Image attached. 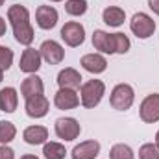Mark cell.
Instances as JSON below:
<instances>
[{"label":"cell","instance_id":"cell-22","mask_svg":"<svg viewBox=\"0 0 159 159\" xmlns=\"http://www.w3.org/2000/svg\"><path fill=\"white\" fill-rule=\"evenodd\" d=\"M17 135V128L13 122L9 120H0V144H7L15 139Z\"/></svg>","mask_w":159,"mask_h":159},{"label":"cell","instance_id":"cell-17","mask_svg":"<svg viewBox=\"0 0 159 159\" xmlns=\"http://www.w3.org/2000/svg\"><path fill=\"white\" fill-rule=\"evenodd\" d=\"M43 91H44V83H43V80L37 74H30L28 78L22 80V83H20V94L26 100L32 98V96L43 94Z\"/></svg>","mask_w":159,"mask_h":159},{"label":"cell","instance_id":"cell-3","mask_svg":"<svg viewBox=\"0 0 159 159\" xmlns=\"http://www.w3.org/2000/svg\"><path fill=\"white\" fill-rule=\"evenodd\" d=\"M106 94V85L102 80H89L80 87V102L83 107L93 109L96 107Z\"/></svg>","mask_w":159,"mask_h":159},{"label":"cell","instance_id":"cell-25","mask_svg":"<svg viewBox=\"0 0 159 159\" xmlns=\"http://www.w3.org/2000/svg\"><path fill=\"white\" fill-rule=\"evenodd\" d=\"M139 159H159V148L156 143H146L139 148Z\"/></svg>","mask_w":159,"mask_h":159},{"label":"cell","instance_id":"cell-14","mask_svg":"<svg viewBox=\"0 0 159 159\" xmlns=\"http://www.w3.org/2000/svg\"><path fill=\"white\" fill-rule=\"evenodd\" d=\"M81 67L91 74H102L107 69V59L102 54H85L81 57Z\"/></svg>","mask_w":159,"mask_h":159},{"label":"cell","instance_id":"cell-26","mask_svg":"<svg viewBox=\"0 0 159 159\" xmlns=\"http://www.w3.org/2000/svg\"><path fill=\"white\" fill-rule=\"evenodd\" d=\"M13 65V50L0 44V70H7Z\"/></svg>","mask_w":159,"mask_h":159},{"label":"cell","instance_id":"cell-8","mask_svg":"<svg viewBox=\"0 0 159 159\" xmlns=\"http://www.w3.org/2000/svg\"><path fill=\"white\" fill-rule=\"evenodd\" d=\"M139 115L141 120L146 122V124H154L159 120V94H148L143 102H141V107H139Z\"/></svg>","mask_w":159,"mask_h":159},{"label":"cell","instance_id":"cell-30","mask_svg":"<svg viewBox=\"0 0 159 159\" xmlns=\"http://www.w3.org/2000/svg\"><path fill=\"white\" fill-rule=\"evenodd\" d=\"M20 159H39L37 156H32V154H26V156H22Z\"/></svg>","mask_w":159,"mask_h":159},{"label":"cell","instance_id":"cell-7","mask_svg":"<svg viewBox=\"0 0 159 159\" xmlns=\"http://www.w3.org/2000/svg\"><path fill=\"white\" fill-rule=\"evenodd\" d=\"M56 135L63 141H74L78 139L80 131H81V126L76 119L72 117H65V119H57L56 120Z\"/></svg>","mask_w":159,"mask_h":159},{"label":"cell","instance_id":"cell-33","mask_svg":"<svg viewBox=\"0 0 159 159\" xmlns=\"http://www.w3.org/2000/svg\"><path fill=\"white\" fill-rule=\"evenodd\" d=\"M50 2H63V0H50Z\"/></svg>","mask_w":159,"mask_h":159},{"label":"cell","instance_id":"cell-18","mask_svg":"<svg viewBox=\"0 0 159 159\" xmlns=\"http://www.w3.org/2000/svg\"><path fill=\"white\" fill-rule=\"evenodd\" d=\"M22 139L26 144H32V146L44 144L48 139V129L44 126H28L22 133Z\"/></svg>","mask_w":159,"mask_h":159},{"label":"cell","instance_id":"cell-28","mask_svg":"<svg viewBox=\"0 0 159 159\" xmlns=\"http://www.w3.org/2000/svg\"><path fill=\"white\" fill-rule=\"evenodd\" d=\"M148 7H150L156 15H159V0H148Z\"/></svg>","mask_w":159,"mask_h":159},{"label":"cell","instance_id":"cell-23","mask_svg":"<svg viewBox=\"0 0 159 159\" xmlns=\"http://www.w3.org/2000/svg\"><path fill=\"white\" fill-rule=\"evenodd\" d=\"M87 0H67L65 2V11L72 17H81L87 13Z\"/></svg>","mask_w":159,"mask_h":159},{"label":"cell","instance_id":"cell-16","mask_svg":"<svg viewBox=\"0 0 159 159\" xmlns=\"http://www.w3.org/2000/svg\"><path fill=\"white\" fill-rule=\"evenodd\" d=\"M57 85H59V89H74L76 91L81 85V74L76 69L67 67V69L59 70V74H57Z\"/></svg>","mask_w":159,"mask_h":159},{"label":"cell","instance_id":"cell-21","mask_svg":"<svg viewBox=\"0 0 159 159\" xmlns=\"http://www.w3.org/2000/svg\"><path fill=\"white\" fill-rule=\"evenodd\" d=\"M43 154H44L46 159H65L67 150H65V146L59 144V143H44Z\"/></svg>","mask_w":159,"mask_h":159},{"label":"cell","instance_id":"cell-9","mask_svg":"<svg viewBox=\"0 0 159 159\" xmlns=\"http://www.w3.org/2000/svg\"><path fill=\"white\" fill-rule=\"evenodd\" d=\"M39 54L48 65H59V63L63 61V57H65L63 46H61L57 41H52V39L44 41V43L41 44Z\"/></svg>","mask_w":159,"mask_h":159},{"label":"cell","instance_id":"cell-5","mask_svg":"<svg viewBox=\"0 0 159 159\" xmlns=\"http://www.w3.org/2000/svg\"><path fill=\"white\" fill-rule=\"evenodd\" d=\"M129 30H131L133 35H137L139 39H148V37H152L154 32H156V20H154L150 15L139 11V13H135V15L131 17V20H129Z\"/></svg>","mask_w":159,"mask_h":159},{"label":"cell","instance_id":"cell-34","mask_svg":"<svg viewBox=\"0 0 159 159\" xmlns=\"http://www.w3.org/2000/svg\"><path fill=\"white\" fill-rule=\"evenodd\" d=\"M0 6H4V0H0Z\"/></svg>","mask_w":159,"mask_h":159},{"label":"cell","instance_id":"cell-32","mask_svg":"<svg viewBox=\"0 0 159 159\" xmlns=\"http://www.w3.org/2000/svg\"><path fill=\"white\" fill-rule=\"evenodd\" d=\"M2 80H4V72L0 70V83H2Z\"/></svg>","mask_w":159,"mask_h":159},{"label":"cell","instance_id":"cell-20","mask_svg":"<svg viewBox=\"0 0 159 159\" xmlns=\"http://www.w3.org/2000/svg\"><path fill=\"white\" fill-rule=\"evenodd\" d=\"M102 20H104L107 26L119 28V26L124 24V20H126V13H124V9H122V7L109 6V7H106V9H104V13H102Z\"/></svg>","mask_w":159,"mask_h":159},{"label":"cell","instance_id":"cell-24","mask_svg":"<svg viewBox=\"0 0 159 159\" xmlns=\"http://www.w3.org/2000/svg\"><path fill=\"white\" fill-rule=\"evenodd\" d=\"M109 159H135V154H133V150H131L128 144L119 143V144H115V146L111 148Z\"/></svg>","mask_w":159,"mask_h":159},{"label":"cell","instance_id":"cell-6","mask_svg":"<svg viewBox=\"0 0 159 159\" xmlns=\"http://www.w3.org/2000/svg\"><path fill=\"white\" fill-rule=\"evenodd\" d=\"M61 39L65 41L67 46L76 48L80 44H83V41H85V28L76 20L65 22V26L61 28Z\"/></svg>","mask_w":159,"mask_h":159},{"label":"cell","instance_id":"cell-11","mask_svg":"<svg viewBox=\"0 0 159 159\" xmlns=\"http://www.w3.org/2000/svg\"><path fill=\"white\" fill-rule=\"evenodd\" d=\"M59 20V15L56 11V7L52 6H39L35 11V22L41 30H52Z\"/></svg>","mask_w":159,"mask_h":159},{"label":"cell","instance_id":"cell-12","mask_svg":"<svg viewBox=\"0 0 159 159\" xmlns=\"http://www.w3.org/2000/svg\"><path fill=\"white\" fill-rule=\"evenodd\" d=\"M41 59H43V57H41L39 50L28 46V48L22 52V56H20L19 67H20V70L26 72V74H35V72L41 69Z\"/></svg>","mask_w":159,"mask_h":159},{"label":"cell","instance_id":"cell-19","mask_svg":"<svg viewBox=\"0 0 159 159\" xmlns=\"http://www.w3.org/2000/svg\"><path fill=\"white\" fill-rule=\"evenodd\" d=\"M19 104V94L15 87H4L0 91V109L4 113H13Z\"/></svg>","mask_w":159,"mask_h":159},{"label":"cell","instance_id":"cell-27","mask_svg":"<svg viewBox=\"0 0 159 159\" xmlns=\"http://www.w3.org/2000/svg\"><path fill=\"white\" fill-rule=\"evenodd\" d=\"M0 159H15V152L7 144H2L0 146Z\"/></svg>","mask_w":159,"mask_h":159},{"label":"cell","instance_id":"cell-29","mask_svg":"<svg viewBox=\"0 0 159 159\" xmlns=\"http://www.w3.org/2000/svg\"><path fill=\"white\" fill-rule=\"evenodd\" d=\"M4 34H6V20L0 17V37H2Z\"/></svg>","mask_w":159,"mask_h":159},{"label":"cell","instance_id":"cell-15","mask_svg":"<svg viewBox=\"0 0 159 159\" xmlns=\"http://www.w3.org/2000/svg\"><path fill=\"white\" fill-rule=\"evenodd\" d=\"M100 154V144L98 141H83L72 148V159H94Z\"/></svg>","mask_w":159,"mask_h":159},{"label":"cell","instance_id":"cell-31","mask_svg":"<svg viewBox=\"0 0 159 159\" xmlns=\"http://www.w3.org/2000/svg\"><path fill=\"white\" fill-rule=\"evenodd\" d=\"M156 144H157V148H159V131L156 133Z\"/></svg>","mask_w":159,"mask_h":159},{"label":"cell","instance_id":"cell-1","mask_svg":"<svg viewBox=\"0 0 159 159\" xmlns=\"http://www.w3.org/2000/svg\"><path fill=\"white\" fill-rule=\"evenodd\" d=\"M7 20L13 28V35L15 41L24 44V46H30L32 41H34V28L30 24V11L20 6V4H15L7 9Z\"/></svg>","mask_w":159,"mask_h":159},{"label":"cell","instance_id":"cell-13","mask_svg":"<svg viewBox=\"0 0 159 159\" xmlns=\"http://www.w3.org/2000/svg\"><path fill=\"white\" fill-rule=\"evenodd\" d=\"M54 104L57 109H74L80 106V96L74 89H59L54 96Z\"/></svg>","mask_w":159,"mask_h":159},{"label":"cell","instance_id":"cell-4","mask_svg":"<svg viewBox=\"0 0 159 159\" xmlns=\"http://www.w3.org/2000/svg\"><path fill=\"white\" fill-rule=\"evenodd\" d=\"M133 100H135V93H133V87L129 83L115 85V89L111 91V96H109V102H111L113 109H117V111L129 109L133 106Z\"/></svg>","mask_w":159,"mask_h":159},{"label":"cell","instance_id":"cell-10","mask_svg":"<svg viewBox=\"0 0 159 159\" xmlns=\"http://www.w3.org/2000/svg\"><path fill=\"white\" fill-rule=\"evenodd\" d=\"M24 109H26L28 117H32V119H43L48 113V109H50V102H48V98L44 94H37V96H32V98L26 100Z\"/></svg>","mask_w":159,"mask_h":159},{"label":"cell","instance_id":"cell-2","mask_svg":"<svg viewBox=\"0 0 159 159\" xmlns=\"http://www.w3.org/2000/svg\"><path fill=\"white\" fill-rule=\"evenodd\" d=\"M93 46L102 54H126L131 46L128 35L124 34H107L104 30H94L93 34Z\"/></svg>","mask_w":159,"mask_h":159}]
</instances>
